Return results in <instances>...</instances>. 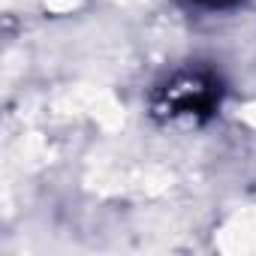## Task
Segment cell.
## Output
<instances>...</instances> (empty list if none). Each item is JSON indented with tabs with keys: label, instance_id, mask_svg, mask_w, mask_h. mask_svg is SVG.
I'll return each mask as SVG.
<instances>
[{
	"label": "cell",
	"instance_id": "1",
	"mask_svg": "<svg viewBox=\"0 0 256 256\" xmlns=\"http://www.w3.org/2000/svg\"><path fill=\"white\" fill-rule=\"evenodd\" d=\"M220 82L211 72H178L175 78H169L163 88H157L154 94V112L169 114V118H181V114H193V118H205L220 106Z\"/></svg>",
	"mask_w": 256,
	"mask_h": 256
},
{
	"label": "cell",
	"instance_id": "2",
	"mask_svg": "<svg viewBox=\"0 0 256 256\" xmlns=\"http://www.w3.org/2000/svg\"><path fill=\"white\" fill-rule=\"evenodd\" d=\"M193 4H202V6H211V10H226L235 0H193Z\"/></svg>",
	"mask_w": 256,
	"mask_h": 256
}]
</instances>
